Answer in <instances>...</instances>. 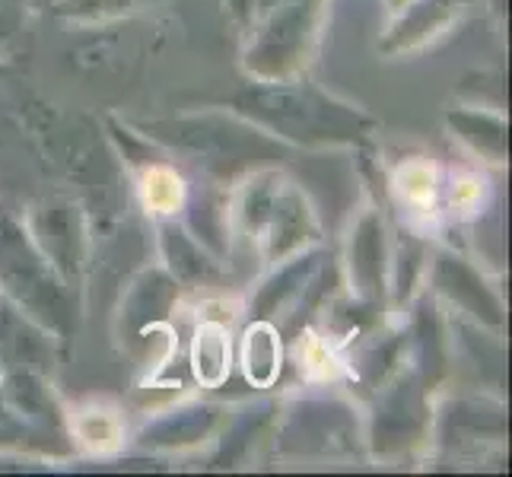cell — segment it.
Instances as JSON below:
<instances>
[{"mask_svg":"<svg viewBox=\"0 0 512 477\" xmlns=\"http://www.w3.org/2000/svg\"><path fill=\"white\" fill-rule=\"evenodd\" d=\"M293 344V363L309 385H334L341 376H347L350 369L341 357V347L331 344L322 331L315 328H299Z\"/></svg>","mask_w":512,"mask_h":477,"instance_id":"obj_23","label":"cell"},{"mask_svg":"<svg viewBox=\"0 0 512 477\" xmlns=\"http://www.w3.org/2000/svg\"><path fill=\"white\" fill-rule=\"evenodd\" d=\"M188 366H191V376L198 385L220 388L229 379V366H233V341H229V325L198 318V325H194V334H191Z\"/></svg>","mask_w":512,"mask_h":477,"instance_id":"obj_21","label":"cell"},{"mask_svg":"<svg viewBox=\"0 0 512 477\" xmlns=\"http://www.w3.org/2000/svg\"><path fill=\"white\" fill-rule=\"evenodd\" d=\"M226 408L210 401H194V404H179V408L160 411L153 423L140 430V446L147 449H191L204 443V439L217 436L226 423Z\"/></svg>","mask_w":512,"mask_h":477,"instance_id":"obj_16","label":"cell"},{"mask_svg":"<svg viewBox=\"0 0 512 477\" xmlns=\"http://www.w3.org/2000/svg\"><path fill=\"white\" fill-rule=\"evenodd\" d=\"M388 229L379 210H363L360 220L353 223L344 255L347 271V293L353 299H363L369 306H382L388 296Z\"/></svg>","mask_w":512,"mask_h":477,"instance_id":"obj_9","label":"cell"},{"mask_svg":"<svg viewBox=\"0 0 512 477\" xmlns=\"http://www.w3.org/2000/svg\"><path fill=\"white\" fill-rule=\"evenodd\" d=\"M481 175H471V172H458L455 179L449 182V214L452 217H465V214H474V210L481 207Z\"/></svg>","mask_w":512,"mask_h":477,"instance_id":"obj_25","label":"cell"},{"mask_svg":"<svg viewBox=\"0 0 512 477\" xmlns=\"http://www.w3.org/2000/svg\"><path fill=\"white\" fill-rule=\"evenodd\" d=\"M51 366H55V334H48L39 322H32L0 290V373H7V369L51 373Z\"/></svg>","mask_w":512,"mask_h":477,"instance_id":"obj_13","label":"cell"},{"mask_svg":"<svg viewBox=\"0 0 512 477\" xmlns=\"http://www.w3.org/2000/svg\"><path fill=\"white\" fill-rule=\"evenodd\" d=\"M163 0H51V13L70 23H112Z\"/></svg>","mask_w":512,"mask_h":477,"instance_id":"obj_24","label":"cell"},{"mask_svg":"<svg viewBox=\"0 0 512 477\" xmlns=\"http://www.w3.org/2000/svg\"><path fill=\"white\" fill-rule=\"evenodd\" d=\"M137 131L160 144L169 156H182L201 169L214 185L239 182L245 172L277 166L290 156V147L264 134L249 118L236 112H198L179 118H153Z\"/></svg>","mask_w":512,"mask_h":477,"instance_id":"obj_2","label":"cell"},{"mask_svg":"<svg viewBox=\"0 0 512 477\" xmlns=\"http://www.w3.org/2000/svg\"><path fill=\"white\" fill-rule=\"evenodd\" d=\"M0 290L39 322L55 341L74 338L80 318V296L70 290L48 258L35 249L23 220L0 210Z\"/></svg>","mask_w":512,"mask_h":477,"instance_id":"obj_4","label":"cell"},{"mask_svg":"<svg viewBox=\"0 0 512 477\" xmlns=\"http://www.w3.org/2000/svg\"><path fill=\"white\" fill-rule=\"evenodd\" d=\"M0 404L39 433L70 439L67 411L55 395V388H51L48 373H35V369H7V373H0Z\"/></svg>","mask_w":512,"mask_h":477,"instance_id":"obj_11","label":"cell"},{"mask_svg":"<svg viewBox=\"0 0 512 477\" xmlns=\"http://www.w3.org/2000/svg\"><path fill=\"white\" fill-rule=\"evenodd\" d=\"M156 236H160V255L163 268L172 274V280L179 287H223L226 271L220 268V258L214 252H207L204 245L188 233V226L179 217L153 220Z\"/></svg>","mask_w":512,"mask_h":477,"instance_id":"obj_12","label":"cell"},{"mask_svg":"<svg viewBox=\"0 0 512 477\" xmlns=\"http://www.w3.org/2000/svg\"><path fill=\"white\" fill-rule=\"evenodd\" d=\"M392 188L395 201L401 210H408L411 220H430L439 214V198H443V175L430 163V159L414 156L392 172Z\"/></svg>","mask_w":512,"mask_h":477,"instance_id":"obj_19","label":"cell"},{"mask_svg":"<svg viewBox=\"0 0 512 477\" xmlns=\"http://www.w3.org/2000/svg\"><path fill=\"white\" fill-rule=\"evenodd\" d=\"M226 7H229V16H233V23L242 32H249V26L255 20V10H258V0H226Z\"/></svg>","mask_w":512,"mask_h":477,"instance_id":"obj_27","label":"cell"},{"mask_svg":"<svg viewBox=\"0 0 512 477\" xmlns=\"http://www.w3.org/2000/svg\"><path fill=\"white\" fill-rule=\"evenodd\" d=\"M287 446H299V452H334L347 449L353 439V411L341 401H303L287 417L280 433Z\"/></svg>","mask_w":512,"mask_h":477,"instance_id":"obj_15","label":"cell"},{"mask_svg":"<svg viewBox=\"0 0 512 477\" xmlns=\"http://www.w3.org/2000/svg\"><path fill=\"white\" fill-rule=\"evenodd\" d=\"M325 0H258L242 67L252 80H290L306 74L319 39Z\"/></svg>","mask_w":512,"mask_h":477,"instance_id":"obj_5","label":"cell"},{"mask_svg":"<svg viewBox=\"0 0 512 477\" xmlns=\"http://www.w3.org/2000/svg\"><path fill=\"white\" fill-rule=\"evenodd\" d=\"M233 112L287 147H369L379 121L303 74L290 80H252L233 96Z\"/></svg>","mask_w":512,"mask_h":477,"instance_id":"obj_1","label":"cell"},{"mask_svg":"<svg viewBox=\"0 0 512 477\" xmlns=\"http://www.w3.org/2000/svg\"><path fill=\"white\" fill-rule=\"evenodd\" d=\"M376 388H379V401H376L373 433H369V443L376 446V452L392 455L423 443L433 420V408H430L433 388L423 382L417 366L401 363Z\"/></svg>","mask_w":512,"mask_h":477,"instance_id":"obj_6","label":"cell"},{"mask_svg":"<svg viewBox=\"0 0 512 477\" xmlns=\"http://www.w3.org/2000/svg\"><path fill=\"white\" fill-rule=\"evenodd\" d=\"M404 4H411V0H385V7H388V13H392V16H395Z\"/></svg>","mask_w":512,"mask_h":477,"instance_id":"obj_28","label":"cell"},{"mask_svg":"<svg viewBox=\"0 0 512 477\" xmlns=\"http://www.w3.org/2000/svg\"><path fill=\"white\" fill-rule=\"evenodd\" d=\"M175 299H179V284L172 280L166 268H150L140 274L131 290L125 306H121V325H125L131 341H144L150 338H166L163 322L169 312H175Z\"/></svg>","mask_w":512,"mask_h":477,"instance_id":"obj_14","label":"cell"},{"mask_svg":"<svg viewBox=\"0 0 512 477\" xmlns=\"http://www.w3.org/2000/svg\"><path fill=\"white\" fill-rule=\"evenodd\" d=\"M29 10L32 0H0V51L16 39V32H23Z\"/></svg>","mask_w":512,"mask_h":477,"instance_id":"obj_26","label":"cell"},{"mask_svg":"<svg viewBox=\"0 0 512 477\" xmlns=\"http://www.w3.org/2000/svg\"><path fill=\"white\" fill-rule=\"evenodd\" d=\"M67 433L93 455H115L125 446V420L109 404H86L67 414Z\"/></svg>","mask_w":512,"mask_h":477,"instance_id":"obj_22","label":"cell"},{"mask_svg":"<svg viewBox=\"0 0 512 477\" xmlns=\"http://www.w3.org/2000/svg\"><path fill=\"white\" fill-rule=\"evenodd\" d=\"M131 172H134L137 198L153 220H166V217L182 214L191 188H188L185 175L175 169V159L166 150L160 156L147 159L144 166L131 169Z\"/></svg>","mask_w":512,"mask_h":477,"instance_id":"obj_17","label":"cell"},{"mask_svg":"<svg viewBox=\"0 0 512 477\" xmlns=\"http://www.w3.org/2000/svg\"><path fill=\"white\" fill-rule=\"evenodd\" d=\"M471 7L474 0H411L395 13V23L379 42V51L388 58H401L427 48L462 23Z\"/></svg>","mask_w":512,"mask_h":477,"instance_id":"obj_10","label":"cell"},{"mask_svg":"<svg viewBox=\"0 0 512 477\" xmlns=\"http://www.w3.org/2000/svg\"><path fill=\"white\" fill-rule=\"evenodd\" d=\"M427 271H430V287L436 296L449 299L458 312L474 318L478 325L493 328L497 334L503 331L506 312H503L500 296L487 287V280L471 261H465L462 255H455L449 249H439L433 261H427Z\"/></svg>","mask_w":512,"mask_h":477,"instance_id":"obj_8","label":"cell"},{"mask_svg":"<svg viewBox=\"0 0 512 477\" xmlns=\"http://www.w3.org/2000/svg\"><path fill=\"white\" fill-rule=\"evenodd\" d=\"M284 334L268 318H252L242 331L239 363L242 373L255 388H271L284 369Z\"/></svg>","mask_w":512,"mask_h":477,"instance_id":"obj_20","label":"cell"},{"mask_svg":"<svg viewBox=\"0 0 512 477\" xmlns=\"http://www.w3.org/2000/svg\"><path fill=\"white\" fill-rule=\"evenodd\" d=\"M23 226L64 284L80 290L86 258H90V223H86L83 207L70 198H45L29 207Z\"/></svg>","mask_w":512,"mask_h":477,"instance_id":"obj_7","label":"cell"},{"mask_svg":"<svg viewBox=\"0 0 512 477\" xmlns=\"http://www.w3.org/2000/svg\"><path fill=\"white\" fill-rule=\"evenodd\" d=\"M226 217L233 233L271 268L322 239L319 217L303 188L277 166L245 172L233 191H226Z\"/></svg>","mask_w":512,"mask_h":477,"instance_id":"obj_3","label":"cell"},{"mask_svg":"<svg viewBox=\"0 0 512 477\" xmlns=\"http://www.w3.org/2000/svg\"><path fill=\"white\" fill-rule=\"evenodd\" d=\"M446 128L452 137L471 150L474 156H481L490 166H503L506 163V118L503 112L484 109V105H458V109L446 112Z\"/></svg>","mask_w":512,"mask_h":477,"instance_id":"obj_18","label":"cell"}]
</instances>
